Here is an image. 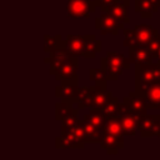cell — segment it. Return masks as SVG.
<instances>
[{"label":"cell","instance_id":"6da1fadb","mask_svg":"<svg viewBox=\"0 0 160 160\" xmlns=\"http://www.w3.org/2000/svg\"><path fill=\"white\" fill-rule=\"evenodd\" d=\"M64 49L72 56H84L92 59L101 51V42L92 34L72 35L69 34L64 40Z\"/></svg>","mask_w":160,"mask_h":160},{"label":"cell","instance_id":"7a4b0ae2","mask_svg":"<svg viewBox=\"0 0 160 160\" xmlns=\"http://www.w3.org/2000/svg\"><path fill=\"white\" fill-rule=\"evenodd\" d=\"M159 35L158 30L149 24H139L134 29H124V45L130 48L135 45H149Z\"/></svg>","mask_w":160,"mask_h":160},{"label":"cell","instance_id":"3957f363","mask_svg":"<svg viewBox=\"0 0 160 160\" xmlns=\"http://www.w3.org/2000/svg\"><path fill=\"white\" fill-rule=\"evenodd\" d=\"M129 58H125L121 52L108 51L106 55L101 59V69L105 71L108 80L115 81L124 72V70L130 68Z\"/></svg>","mask_w":160,"mask_h":160},{"label":"cell","instance_id":"277c9868","mask_svg":"<svg viewBox=\"0 0 160 160\" xmlns=\"http://www.w3.org/2000/svg\"><path fill=\"white\" fill-rule=\"evenodd\" d=\"M78 68H79L78 58L69 55L61 62H59L54 66H50V74L54 75L55 79L60 80V81L78 79Z\"/></svg>","mask_w":160,"mask_h":160},{"label":"cell","instance_id":"5b68a950","mask_svg":"<svg viewBox=\"0 0 160 160\" xmlns=\"http://www.w3.org/2000/svg\"><path fill=\"white\" fill-rule=\"evenodd\" d=\"M84 145L85 141L80 124L70 130L61 131V135L55 140V146L58 149H81Z\"/></svg>","mask_w":160,"mask_h":160},{"label":"cell","instance_id":"8992f818","mask_svg":"<svg viewBox=\"0 0 160 160\" xmlns=\"http://www.w3.org/2000/svg\"><path fill=\"white\" fill-rule=\"evenodd\" d=\"M135 92L144 98L149 110H160V81L151 84L135 82Z\"/></svg>","mask_w":160,"mask_h":160},{"label":"cell","instance_id":"52a82bcc","mask_svg":"<svg viewBox=\"0 0 160 160\" xmlns=\"http://www.w3.org/2000/svg\"><path fill=\"white\" fill-rule=\"evenodd\" d=\"M160 81V61L135 65V82L151 84Z\"/></svg>","mask_w":160,"mask_h":160},{"label":"cell","instance_id":"ba28073f","mask_svg":"<svg viewBox=\"0 0 160 160\" xmlns=\"http://www.w3.org/2000/svg\"><path fill=\"white\" fill-rule=\"evenodd\" d=\"M96 2L94 0H68L66 2V12L69 18L80 19V18H90V15L96 9Z\"/></svg>","mask_w":160,"mask_h":160},{"label":"cell","instance_id":"9c48e42d","mask_svg":"<svg viewBox=\"0 0 160 160\" xmlns=\"http://www.w3.org/2000/svg\"><path fill=\"white\" fill-rule=\"evenodd\" d=\"M95 28L98 30H100V32L102 35H106V34L116 35L119 32V30H124L125 24L121 22L115 16H112L108 12H102L99 18L95 19Z\"/></svg>","mask_w":160,"mask_h":160},{"label":"cell","instance_id":"30bf717a","mask_svg":"<svg viewBox=\"0 0 160 160\" xmlns=\"http://www.w3.org/2000/svg\"><path fill=\"white\" fill-rule=\"evenodd\" d=\"M138 130L142 138H151L158 135L160 130V115H149L148 112L139 116Z\"/></svg>","mask_w":160,"mask_h":160},{"label":"cell","instance_id":"8fae6325","mask_svg":"<svg viewBox=\"0 0 160 160\" xmlns=\"http://www.w3.org/2000/svg\"><path fill=\"white\" fill-rule=\"evenodd\" d=\"M120 119L122 130L125 135H135L138 131V122H139V116L135 114H131L129 111H126L125 105L121 102L119 104V109H118V114H116Z\"/></svg>","mask_w":160,"mask_h":160},{"label":"cell","instance_id":"7c38bea8","mask_svg":"<svg viewBox=\"0 0 160 160\" xmlns=\"http://www.w3.org/2000/svg\"><path fill=\"white\" fill-rule=\"evenodd\" d=\"M122 104L125 105L126 111H129L131 114H135L138 116L146 114L148 110H149L144 98L141 95H139L138 92H135V90L130 91L129 95L122 99Z\"/></svg>","mask_w":160,"mask_h":160},{"label":"cell","instance_id":"4fadbf2b","mask_svg":"<svg viewBox=\"0 0 160 160\" xmlns=\"http://www.w3.org/2000/svg\"><path fill=\"white\" fill-rule=\"evenodd\" d=\"M78 90H79L78 79L62 80L61 84L55 88V96L61 100H70V101L75 102Z\"/></svg>","mask_w":160,"mask_h":160},{"label":"cell","instance_id":"5bb4252c","mask_svg":"<svg viewBox=\"0 0 160 160\" xmlns=\"http://www.w3.org/2000/svg\"><path fill=\"white\" fill-rule=\"evenodd\" d=\"M129 60L131 64H149L154 61V55L146 45H135L129 48Z\"/></svg>","mask_w":160,"mask_h":160},{"label":"cell","instance_id":"9a60e30c","mask_svg":"<svg viewBox=\"0 0 160 160\" xmlns=\"http://www.w3.org/2000/svg\"><path fill=\"white\" fill-rule=\"evenodd\" d=\"M89 88L91 94V109H102L104 105L112 96V92L108 91L106 88H102L99 85H94Z\"/></svg>","mask_w":160,"mask_h":160},{"label":"cell","instance_id":"2e32d148","mask_svg":"<svg viewBox=\"0 0 160 160\" xmlns=\"http://www.w3.org/2000/svg\"><path fill=\"white\" fill-rule=\"evenodd\" d=\"M135 11L139 12L142 19H151L152 15L159 11V5L155 0H135Z\"/></svg>","mask_w":160,"mask_h":160},{"label":"cell","instance_id":"e0dca14e","mask_svg":"<svg viewBox=\"0 0 160 160\" xmlns=\"http://www.w3.org/2000/svg\"><path fill=\"white\" fill-rule=\"evenodd\" d=\"M128 6H129V2H126V1H118V2L112 4L111 6H109L105 12L115 16L116 19H119L124 24H129L130 19L128 16Z\"/></svg>","mask_w":160,"mask_h":160},{"label":"cell","instance_id":"ac0fdd59","mask_svg":"<svg viewBox=\"0 0 160 160\" xmlns=\"http://www.w3.org/2000/svg\"><path fill=\"white\" fill-rule=\"evenodd\" d=\"M106 119L108 118L101 109H91L84 116V121H86L88 124H90L91 126H94L95 129L101 130V131H102V128L106 122Z\"/></svg>","mask_w":160,"mask_h":160},{"label":"cell","instance_id":"d6986e66","mask_svg":"<svg viewBox=\"0 0 160 160\" xmlns=\"http://www.w3.org/2000/svg\"><path fill=\"white\" fill-rule=\"evenodd\" d=\"M74 101L70 100H61L60 102H58L55 105V116L58 120H62L64 118L72 115V114H78V108H74Z\"/></svg>","mask_w":160,"mask_h":160},{"label":"cell","instance_id":"ffe728a7","mask_svg":"<svg viewBox=\"0 0 160 160\" xmlns=\"http://www.w3.org/2000/svg\"><path fill=\"white\" fill-rule=\"evenodd\" d=\"M80 126L82 130V135H84V141L85 142H99L101 141V130L95 129L94 126H91L90 124H88L86 121H80Z\"/></svg>","mask_w":160,"mask_h":160},{"label":"cell","instance_id":"44dd1931","mask_svg":"<svg viewBox=\"0 0 160 160\" xmlns=\"http://www.w3.org/2000/svg\"><path fill=\"white\" fill-rule=\"evenodd\" d=\"M60 48H64V40L61 38V35H44V51L46 54L56 50V49H60Z\"/></svg>","mask_w":160,"mask_h":160},{"label":"cell","instance_id":"7402d4cb","mask_svg":"<svg viewBox=\"0 0 160 160\" xmlns=\"http://www.w3.org/2000/svg\"><path fill=\"white\" fill-rule=\"evenodd\" d=\"M75 102L78 104V109H84V108L91 109V94L89 86L79 88Z\"/></svg>","mask_w":160,"mask_h":160},{"label":"cell","instance_id":"603a6c76","mask_svg":"<svg viewBox=\"0 0 160 160\" xmlns=\"http://www.w3.org/2000/svg\"><path fill=\"white\" fill-rule=\"evenodd\" d=\"M89 78L91 81L95 82V85L106 88V82H108V76L105 74V71L102 69H90L89 71Z\"/></svg>","mask_w":160,"mask_h":160},{"label":"cell","instance_id":"cb8c5ba5","mask_svg":"<svg viewBox=\"0 0 160 160\" xmlns=\"http://www.w3.org/2000/svg\"><path fill=\"white\" fill-rule=\"evenodd\" d=\"M119 101H118V98L114 95L109 99V101L104 105V108L101 109L104 111V114L106 115V118H111V116H115L118 114V109H119Z\"/></svg>","mask_w":160,"mask_h":160},{"label":"cell","instance_id":"d4e9b609","mask_svg":"<svg viewBox=\"0 0 160 160\" xmlns=\"http://www.w3.org/2000/svg\"><path fill=\"white\" fill-rule=\"evenodd\" d=\"M80 124V120L78 119V114H72V115H69L66 118H64L61 120V131H65V130H70L72 128H75L76 125Z\"/></svg>","mask_w":160,"mask_h":160},{"label":"cell","instance_id":"484cf974","mask_svg":"<svg viewBox=\"0 0 160 160\" xmlns=\"http://www.w3.org/2000/svg\"><path fill=\"white\" fill-rule=\"evenodd\" d=\"M118 1H126V2H129V4H130V1H129V0H95L96 6L101 10V12H105V11H106V9H108L109 6H111L112 4L118 2Z\"/></svg>","mask_w":160,"mask_h":160},{"label":"cell","instance_id":"4316f807","mask_svg":"<svg viewBox=\"0 0 160 160\" xmlns=\"http://www.w3.org/2000/svg\"><path fill=\"white\" fill-rule=\"evenodd\" d=\"M156 59V61H160V46L158 48V50L155 51V54H154V60Z\"/></svg>","mask_w":160,"mask_h":160},{"label":"cell","instance_id":"83f0119b","mask_svg":"<svg viewBox=\"0 0 160 160\" xmlns=\"http://www.w3.org/2000/svg\"><path fill=\"white\" fill-rule=\"evenodd\" d=\"M155 2L159 5V8H160V0H155Z\"/></svg>","mask_w":160,"mask_h":160},{"label":"cell","instance_id":"f1b7e54d","mask_svg":"<svg viewBox=\"0 0 160 160\" xmlns=\"http://www.w3.org/2000/svg\"><path fill=\"white\" fill-rule=\"evenodd\" d=\"M156 136H159V138H160V130H159V132H158V135H156Z\"/></svg>","mask_w":160,"mask_h":160}]
</instances>
